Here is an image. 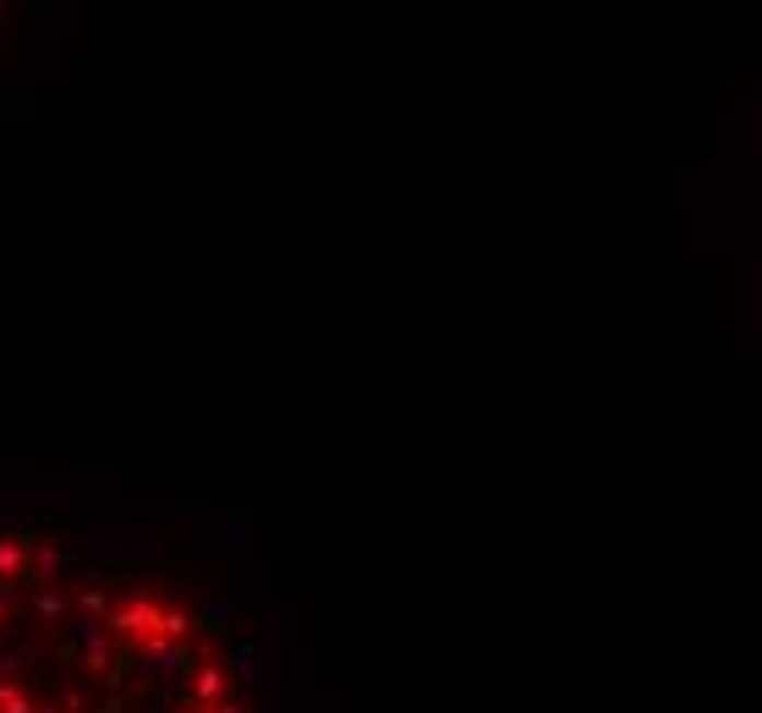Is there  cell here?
Wrapping results in <instances>:
<instances>
[{"label": "cell", "mask_w": 762, "mask_h": 713, "mask_svg": "<svg viewBox=\"0 0 762 713\" xmlns=\"http://www.w3.org/2000/svg\"><path fill=\"white\" fill-rule=\"evenodd\" d=\"M105 626H110L116 642H138V647H143V642L154 636V626H160V598H154V593H132L121 609L105 615Z\"/></svg>", "instance_id": "6da1fadb"}, {"label": "cell", "mask_w": 762, "mask_h": 713, "mask_svg": "<svg viewBox=\"0 0 762 713\" xmlns=\"http://www.w3.org/2000/svg\"><path fill=\"white\" fill-rule=\"evenodd\" d=\"M225 697H231V675H225L220 658H203V664L187 669V708H214Z\"/></svg>", "instance_id": "7a4b0ae2"}, {"label": "cell", "mask_w": 762, "mask_h": 713, "mask_svg": "<svg viewBox=\"0 0 762 713\" xmlns=\"http://www.w3.org/2000/svg\"><path fill=\"white\" fill-rule=\"evenodd\" d=\"M143 675H154V680H171V675H187L192 669V658H187V647H176V642H160V636H149L143 642Z\"/></svg>", "instance_id": "3957f363"}, {"label": "cell", "mask_w": 762, "mask_h": 713, "mask_svg": "<svg viewBox=\"0 0 762 713\" xmlns=\"http://www.w3.org/2000/svg\"><path fill=\"white\" fill-rule=\"evenodd\" d=\"M192 631H198V626H192V615H187V609H165V604H160V626H154V636H160V642H176V647H181Z\"/></svg>", "instance_id": "277c9868"}, {"label": "cell", "mask_w": 762, "mask_h": 713, "mask_svg": "<svg viewBox=\"0 0 762 713\" xmlns=\"http://www.w3.org/2000/svg\"><path fill=\"white\" fill-rule=\"evenodd\" d=\"M28 571H34V582H39V587H56L61 549H56V543H34V554H28Z\"/></svg>", "instance_id": "5b68a950"}, {"label": "cell", "mask_w": 762, "mask_h": 713, "mask_svg": "<svg viewBox=\"0 0 762 713\" xmlns=\"http://www.w3.org/2000/svg\"><path fill=\"white\" fill-rule=\"evenodd\" d=\"M39 702L28 697V686L23 680H0V713H34Z\"/></svg>", "instance_id": "8992f818"}, {"label": "cell", "mask_w": 762, "mask_h": 713, "mask_svg": "<svg viewBox=\"0 0 762 713\" xmlns=\"http://www.w3.org/2000/svg\"><path fill=\"white\" fill-rule=\"evenodd\" d=\"M61 615H67V598H61L56 587H39V593H34V620H39V626H56Z\"/></svg>", "instance_id": "52a82bcc"}, {"label": "cell", "mask_w": 762, "mask_h": 713, "mask_svg": "<svg viewBox=\"0 0 762 713\" xmlns=\"http://www.w3.org/2000/svg\"><path fill=\"white\" fill-rule=\"evenodd\" d=\"M78 615H99V620H105V593H99V587H89V593H83V604H78Z\"/></svg>", "instance_id": "ba28073f"}, {"label": "cell", "mask_w": 762, "mask_h": 713, "mask_svg": "<svg viewBox=\"0 0 762 713\" xmlns=\"http://www.w3.org/2000/svg\"><path fill=\"white\" fill-rule=\"evenodd\" d=\"M99 713H121V691H105V702H99Z\"/></svg>", "instance_id": "9c48e42d"}, {"label": "cell", "mask_w": 762, "mask_h": 713, "mask_svg": "<svg viewBox=\"0 0 762 713\" xmlns=\"http://www.w3.org/2000/svg\"><path fill=\"white\" fill-rule=\"evenodd\" d=\"M209 713H247V708H242V702H236V697H225V702H214V708H209Z\"/></svg>", "instance_id": "30bf717a"}, {"label": "cell", "mask_w": 762, "mask_h": 713, "mask_svg": "<svg viewBox=\"0 0 762 713\" xmlns=\"http://www.w3.org/2000/svg\"><path fill=\"white\" fill-rule=\"evenodd\" d=\"M34 713H67V708H61V702H39Z\"/></svg>", "instance_id": "8fae6325"}, {"label": "cell", "mask_w": 762, "mask_h": 713, "mask_svg": "<svg viewBox=\"0 0 762 713\" xmlns=\"http://www.w3.org/2000/svg\"><path fill=\"white\" fill-rule=\"evenodd\" d=\"M0 631H7V598H0Z\"/></svg>", "instance_id": "7c38bea8"}]
</instances>
